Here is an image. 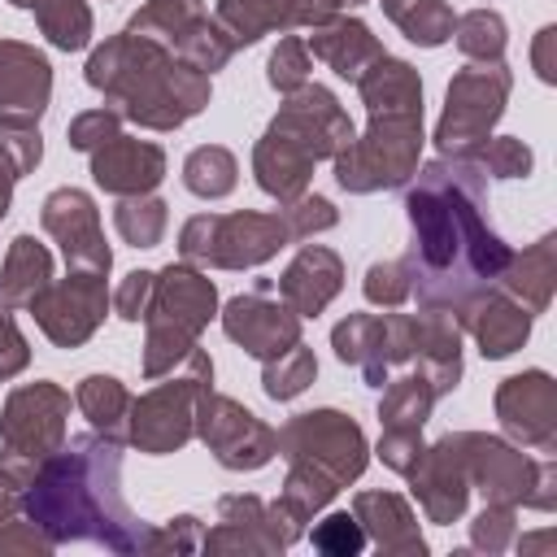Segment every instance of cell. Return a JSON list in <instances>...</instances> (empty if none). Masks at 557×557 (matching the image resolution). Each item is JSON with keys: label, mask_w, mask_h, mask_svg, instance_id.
<instances>
[{"label": "cell", "mask_w": 557, "mask_h": 557, "mask_svg": "<svg viewBox=\"0 0 557 557\" xmlns=\"http://www.w3.org/2000/svg\"><path fill=\"white\" fill-rule=\"evenodd\" d=\"M531 65L540 83H557V26H540L531 44Z\"/></svg>", "instance_id": "53"}, {"label": "cell", "mask_w": 557, "mask_h": 557, "mask_svg": "<svg viewBox=\"0 0 557 557\" xmlns=\"http://www.w3.org/2000/svg\"><path fill=\"white\" fill-rule=\"evenodd\" d=\"M235 183H239V161H235L231 148H222V144H200V148L187 152V161H183V187H187L191 196H200V200H222V196L235 191Z\"/></svg>", "instance_id": "36"}, {"label": "cell", "mask_w": 557, "mask_h": 557, "mask_svg": "<svg viewBox=\"0 0 557 557\" xmlns=\"http://www.w3.org/2000/svg\"><path fill=\"white\" fill-rule=\"evenodd\" d=\"M422 448H426V440H422V431H413V426H383V435H379V444H374L379 461H383L387 470H396V474H409L413 461L422 457Z\"/></svg>", "instance_id": "49"}, {"label": "cell", "mask_w": 557, "mask_h": 557, "mask_svg": "<svg viewBox=\"0 0 557 557\" xmlns=\"http://www.w3.org/2000/svg\"><path fill=\"white\" fill-rule=\"evenodd\" d=\"M409 213V292L422 309L461 318L483 292H492L513 248L487 222V178L474 161L435 157L413 170L405 191Z\"/></svg>", "instance_id": "1"}, {"label": "cell", "mask_w": 557, "mask_h": 557, "mask_svg": "<svg viewBox=\"0 0 557 557\" xmlns=\"http://www.w3.org/2000/svg\"><path fill=\"white\" fill-rule=\"evenodd\" d=\"M339 13H344V0H218L213 9L222 30L235 39V48H248L274 30L322 26Z\"/></svg>", "instance_id": "22"}, {"label": "cell", "mask_w": 557, "mask_h": 557, "mask_svg": "<svg viewBox=\"0 0 557 557\" xmlns=\"http://www.w3.org/2000/svg\"><path fill=\"white\" fill-rule=\"evenodd\" d=\"M265 131L278 135V139H287L313 165L318 161H335L348 148V139L357 135L352 131V117L344 113V104L335 100V91L322 87V83H305L300 91L283 96V104H278V113L270 117Z\"/></svg>", "instance_id": "15"}, {"label": "cell", "mask_w": 557, "mask_h": 557, "mask_svg": "<svg viewBox=\"0 0 557 557\" xmlns=\"http://www.w3.org/2000/svg\"><path fill=\"white\" fill-rule=\"evenodd\" d=\"M200 540H205L200 518H196V513H178V518H170V522H152L144 553H148V557H165V553H200Z\"/></svg>", "instance_id": "46"}, {"label": "cell", "mask_w": 557, "mask_h": 557, "mask_svg": "<svg viewBox=\"0 0 557 557\" xmlns=\"http://www.w3.org/2000/svg\"><path fill=\"white\" fill-rule=\"evenodd\" d=\"M109 274H91V270H70L65 278H52L30 305L26 313L35 318V326L57 344V348H83L104 313H109Z\"/></svg>", "instance_id": "14"}, {"label": "cell", "mask_w": 557, "mask_h": 557, "mask_svg": "<svg viewBox=\"0 0 557 557\" xmlns=\"http://www.w3.org/2000/svg\"><path fill=\"white\" fill-rule=\"evenodd\" d=\"M409 313H348L331 326V348L344 366H357L370 387H383L396 366H409Z\"/></svg>", "instance_id": "17"}, {"label": "cell", "mask_w": 557, "mask_h": 557, "mask_svg": "<svg viewBox=\"0 0 557 557\" xmlns=\"http://www.w3.org/2000/svg\"><path fill=\"white\" fill-rule=\"evenodd\" d=\"M553 544H557V531H548V527H544V531H531V535H522V540L513 535V548H518V553H548Z\"/></svg>", "instance_id": "57"}, {"label": "cell", "mask_w": 557, "mask_h": 557, "mask_svg": "<svg viewBox=\"0 0 557 557\" xmlns=\"http://www.w3.org/2000/svg\"><path fill=\"white\" fill-rule=\"evenodd\" d=\"M70 392L52 379H35L9 392L0 409V466L13 470L22 483L65 444Z\"/></svg>", "instance_id": "9"}, {"label": "cell", "mask_w": 557, "mask_h": 557, "mask_svg": "<svg viewBox=\"0 0 557 557\" xmlns=\"http://www.w3.org/2000/svg\"><path fill=\"white\" fill-rule=\"evenodd\" d=\"M261 366H265L261 370V392L270 400H296L318 379V357H313V348L305 339L292 344L287 352H278L274 361H261Z\"/></svg>", "instance_id": "40"}, {"label": "cell", "mask_w": 557, "mask_h": 557, "mask_svg": "<svg viewBox=\"0 0 557 557\" xmlns=\"http://www.w3.org/2000/svg\"><path fill=\"white\" fill-rule=\"evenodd\" d=\"M287 226L278 213H257V209H239V213H196L183 222L178 231V257L191 265H209V270H252L265 265L270 257H278V248H287Z\"/></svg>", "instance_id": "8"}, {"label": "cell", "mask_w": 557, "mask_h": 557, "mask_svg": "<svg viewBox=\"0 0 557 557\" xmlns=\"http://www.w3.org/2000/svg\"><path fill=\"white\" fill-rule=\"evenodd\" d=\"M409 318V361L418 366V374H426L435 396H448L461 383V322L440 309H422Z\"/></svg>", "instance_id": "26"}, {"label": "cell", "mask_w": 557, "mask_h": 557, "mask_svg": "<svg viewBox=\"0 0 557 557\" xmlns=\"http://www.w3.org/2000/svg\"><path fill=\"white\" fill-rule=\"evenodd\" d=\"M352 518L361 522L366 544H374L392 557H422L426 553L422 527H418V518H413V509L400 492H383V487L357 492L352 496Z\"/></svg>", "instance_id": "27"}, {"label": "cell", "mask_w": 557, "mask_h": 557, "mask_svg": "<svg viewBox=\"0 0 557 557\" xmlns=\"http://www.w3.org/2000/svg\"><path fill=\"white\" fill-rule=\"evenodd\" d=\"M113 135H122V113L109 109V104L87 109V113L70 117V126H65V144L78 148V152H96V148L109 144Z\"/></svg>", "instance_id": "47"}, {"label": "cell", "mask_w": 557, "mask_h": 557, "mask_svg": "<svg viewBox=\"0 0 557 557\" xmlns=\"http://www.w3.org/2000/svg\"><path fill=\"white\" fill-rule=\"evenodd\" d=\"M274 453L287 461V479L278 492V505L305 527L313 522L335 492L357 483L370 466V444L357 418L339 409H309L287 418L274 431Z\"/></svg>", "instance_id": "4"}, {"label": "cell", "mask_w": 557, "mask_h": 557, "mask_svg": "<svg viewBox=\"0 0 557 557\" xmlns=\"http://www.w3.org/2000/svg\"><path fill=\"white\" fill-rule=\"evenodd\" d=\"M196 435L222 470H261L274 461V426H265L239 400L205 387L196 400Z\"/></svg>", "instance_id": "13"}, {"label": "cell", "mask_w": 557, "mask_h": 557, "mask_svg": "<svg viewBox=\"0 0 557 557\" xmlns=\"http://www.w3.org/2000/svg\"><path fill=\"white\" fill-rule=\"evenodd\" d=\"M305 48L318 57V61H326L339 78H348V83H357L379 57H383V44H379V35L361 22V17H331V22H322V26H309V35H305Z\"/></svg>", "instance_id": "29"}, {"label": "cell", "mask_w": 557, "mask_h": 557, "mask_svg": "<svg viewBox=\"0 0 557 557\" xmlns=\"http://www.w3.org/2000/svg\"><path fill=\"white\" fill-rule=\"evenodd\" d=\"M352 4H366V0H344V9H352Z\"/></svg>", "instance_id": "58"}, {"label": "cell", "mask_w": 557, "mask_h": 557, "mask_svg": "<svg viewBox=\"0 0 557 557\" xmlns=\"http://www.w3.org/2000/svg\"><path fill=\"white\" fill-rule=\"evenodd\" d=\"M453 39H457L461 57H470V61H500L505 44H509V26L496 9H470L453 22Z\"/></svg>", "instance_id": "39"}, {"label": "cell", "mask_w": 557, "mask_h": 557, "mask_svg": "<svg viewBox=\"0 0 557 557\" xmlns=\"http://www.w3.org/2000/svg\"><path fill=\"white\" fill-rule=\"evenodd\" d=\"M309 70H313V57H309L305 39H300V35H283L278 48H274L270 61H265V83H270L278 96H292V91H300V87L309 83Z\"/></svg>", "instance_id": "42"}, {"label": "cell", "mask_w": 557, "mask_h": 557, "mask_svg": "<svg viewBox=\"0 0 557 557\" xmlns=\"http://www.w3.org/2000/svg\"><path fill=\"white\" fill-rule=\"evenodd\" d=\"M22 487H26V483H22L13 470L0 466V527L22 513Z\"/></svg>", "instance_id": "56"}, {"label": "cell", "mask_w": 557, "mask_h": 557, "mask_svg": "<svg viewBox=\"0 0 557 557\" xmlns=\"http://www.w3.org/2000/svg\"><path fill=\"white\" fill-rule=\"evenodd\" d=\"M52 283V252L35 235H13L0 265V305L26 309Z\"/></svg>", "instance_id": "32"}, {"label": "cell", "mask_w": 557, "mask_h": 557, "mask_svg": "<svg viewBox=\"0 0 557 557\" xmlns=\"http://www.w3.org/2000/svg\"><path fill=\"white\" fill-rule=\"evenodd\" d=\"M496 422L500 431L531 453L557 448V383L548 370H522L509 374L496 387Z\"/></svg>", "instance_id": "19"}, {"label": "cell", "mask_w": 557, "mask_h": 557, "mask_svg": "<svg viewBox=\"0 0 557 557\" xmlns=\"http://www.w3.org/2000/svg\"><path fill=\"white\" fill-rule=\"evenodd\" d=\"M466 161H474L483 178H527L535 170V152L518 135H487Z\"/></svg>", "instance_id": "41"}, {"label": "cell", "mask_w": 557, "mask_h": 557, "mask_svg": "<svg viewBox=\"0 0 557 557\" xmlns=\"http://www.w3.org/2000/svg\"><path fill=\"white\" fill-rule=\"evenodd\" d=\"M509 91H513V74L505 61H470L453 74L448 91H444V113L435 122V148L440 157H470L487 135L492 126L505 117V104H509Z\"/></svg>", "instance_id": "10"}, {"label": "cell", "mask_w": 557, "mask_h": 557, "mask_svg": "<svg viewBox=\"0 0 557 557\" xmlns=\"http://www.w3.org/2000/svg\"><path fill=\"white\" fill-rule=\"evenodd\" d=\"M87 157H91L96 187H104L109 196H144V191H157V183L165 178V148L152 139L113 135Z\"/></svg>", "instance_id": "24"}, {"label": "cell", "mask_w": 557, "mask_h": 557, "mask_svg": "<svg viewBox=\"0 0 557 557\" xmlns=\"http://www.w3.org/2000/svg\"><path fill=\"white\" fill-rule=\"evenodd\" d=\"M218 318V287L213 278L191 261H170L157 270L152 305L144 313V379H165L183 366V357L200 344V331Z\"/></svg>", "instance_id": "5"}, {"label": "cell", "mask_w": 557, "mask_h": 557, "mask_svg": "<svg viewBox=\"0 0 557 557\" xmlns=\"http://www.w3.org/2000/svg\"><path fill=\"white\" fill-rule=\"evenodd\" d=\"M52 100V65L35 44L0 39V122H39Z\"/></svg>", "instance_id": "23"}, {"label": "cell", "mask_w": 557, "mask_h": 557, "mask_svg": "<svg viewBox=\"0 0 557 557\" xmlns=\"http://www.w3.org/2000/svg\"><path fill=\"white\" fill-rule=\"evenodd\" d=\"M39 226L52 235V244L65 257V270H91L109 274L113 252L100 231V209L83 187H57L39 205Z\"/></svg>", "instance_id": "18"}, {"label": "cell", "mask_w": 557, "mask_h": 557, "mask_svg": "<svg viewBox=\"0 0 557 557\" xmlns=\"http://www.w3.org/2000/svg\"><path fill=\"white\" fill-rule=\"evenodd\" d=\"M26 366H30V344H26V335L17 331L9 305H0V383H4V379H17Z\"/></svg>", "instance_id": "52"}, {"label": "cell", "mask_w": 557, "mask_h": 557, "mask_svg": "<svg viewBox=\"0 0 557 557\" xmlns=\"http://www.w3.org/2000/svg\"><path fill=\"white\" fill-rule=\"evenodd\" d=\"M13 9L35 13L44 39L61 52H78L91 44V9L87 0H9Z\"/></svg>", "instance_id": "34"}, {"label": "cell", "mask_w": 557, "mask_h": 557, "mask_svg": "<svg viewBox=\"0 0 557 557\" xmlns=\"http://www.w3.org/2000/svg\"><path fill=\"white\" fill-rule=\"evenodd\" d=\"M457 322L474 335V344H479V352H483L487 361H500V357L518 352V348L531 339L535 313H527L513 296H505L500 287H492V292H483Z\"/></svg>", "instance_id": "28"}, {"label": "cell", "mask_w": 557, "mask_h": 557, "mask_svg": "<svg viewBox=\"0 0 557 557\" xmlns=\"http://www.w3.org/2000/svg\"><path fill=\"white\" fill-rule=\"evenodd\" d=\"M527 509H540V513H548V509H557V466L544 457L540 461V474H535V492H531V505Z\"/></svg>", "instance_id": "54"}, {"label": "cell", "mask_w": 557, "mask_h": 557, "mask_svg": "<svg viewBox=\"0 0 557 557\" xmlns=\"http://www.w3.org/2000/svg\"><path fill=\"white\" fill-rule=\"evenodd\" d=\"M152 287H157V270H131L113 292V313L122 322H144L152 305Z\"/></svg>", "instance_id": "50"}, {"label": "cell", "mask_w": 557, "mask_h": 557, "mask_svg": "<svg viewBox=\"0 0 557 557\" xmlns=\"http://www.w3.org/2000/svg\"><path fill=\"white\" fill-rule=\"evenodd\" d=\"M17 178H22V165H17V157L9 152V144L0 139V222H4L9 205H13V187H17Z\"/></svg>", "instance_id": "55"}, {"label": "cell", "mask_w": 557, "mask_h": 557, "mask_svg": "<svg viewBox=\"0 0 557 557\" xmlns=\"http://www.w3.org/2000/svg\"><path fill=\"white\" fill-rule=\"evenodd\" d=\"M205 387H213V361L196 344L183 357V370L178 374H165V383H157L139 400H131L126 444H135L148 457L178 453L196 435V400H200Z\"/></svg>", "instance_id": "7"}, {"label": "cell", "mask_w": 557, "mask_h": 557, "mask_svg": "<svg viewBox=\"0 0 557 557\" xmlns=\"http://www.w3.org/2000/svg\"><path fill=\"white\" fill-rule=\"evenodd\" d=\"M113 226L122 235V244L131 248H157L165 226H170V205L152 191L144 196H117V209H113Z\"/></svg>", "instance_id": "38"}, {"label": "cell", "mask_w": 557, "mask_h": 557, "mask_svg": "<svg viewBox=\"0 0 557 557\" xmlns=\"http://www.w3.org/2000/svg\"><path fill=\"white\" fill-rule=\"evenodd\" d=\"M387 22L418 48H440L453 39V9L444 0H379Z\"/></svg>", "instance_id": "35"}, {"label": "cell", "mask_w": 557, "mask_h": 557, "mask_svg": "<svg viewBox=\"0 0 557 557\" xmlns=\"http://www.w3.org/2000/svg\"><path fill=\"white\" fill-rule=\"evenodd\" d=\"M405 479H409V492L422 505L426 522L453 527L470 505V479H466V461H461V448H457V431L426 444Z\"/></svg>", "instance_id": "21"}, {"label": "cell", "mask_w": 557, "mask_h": 557, "mask_svg": "<svg viewBox=\"0 0 557 557\" xmlns=\"http://www.w3.org/2000/svg\"><path fill=\"white\" fill-rule=\"evenodd\" d=\"M126 35L161 44L178 61L205 70L209 78L235 57V39L222 30L213 13H205V0H148L126 22Z\"/></svg>", "instance_id": "11"}, {"label": "cell", "mask_w": 557, "mask_h": 557, "mask_svg": "<svg viewBox=\"0 0 557 557\" xmlns=\"http://www.w3.org/2000/svg\"><path fill=\"white\" fill-rule=\"evenodd\" d=\"M513 535H518V509L513 505H483L470 522V548H479L487 557L513 548Z\"/></svg>", "instance_id": "44"}, {"label": "cell", "mask_w": 557, "mask_h": 557, "mask_svg": "<svg viewBox=\"0 0 557 557\" xmlns=\"http://www.w3.org/2000/svg\"><path fill=\"white\" fill-rule=\"evenodd\" d=\"M309 540H313V548L326 553V557H357V553L366 548V531H361V522H357L348 509L326 513V518L309 531Z\"/></svg>", "instance_id": "45"}, {"label": "cell", "mask_w": 557, "mask_h": 557, "mask_svg": "<svg viewBox=\"0 0 557 557\" xmlns=\"http://www.w3.org/2000/svg\"><path fill=\"white\" fill-rule=\"evenodd\" d=\"M131 400H135V396H131L126 383L113 379V374H87V379L78 383V392H74V405H78V413L91 422V431H100V435H109V440H117V444H126Z\"/></svg>", "instance_id": "33"}, {"label": "cell", "mask_w": 557, "mask_h": 557, "mask_svg": "<svg viewBox=\"0 0 557 557\" xmlns=\"http://www.w3.org/2000/svg\"><path fill=\"white\" fill-rule=\"evenodd\" d=\"M278 218H283V226H287V239L292 244H305V239H313V235H322V231H331L335 222H339V209L326 200V196H296V200H287L283 209H278Z\"/></svg>", "instance_id": "43"}, {"label": "cell", "mask_w": 557, "mask_h": 557, "mask_svg": "<svg viewBox=\"0 0 557 557\" xmlns=\"http://www.w3.org/2000/svg\"><path fill=\"white\" fill-rule=\"evenodd\" d=\"M422 113H370L366 131L335 157V183L352 196L405 187L422 161Z\"/></svg>", "instance_id": "6"}, {"label": "cell", "mask_w": 557, "mask_h": 557, "mask_svg": "<svg viewBox=\"0 0 557 557\" xmlns=\"http://www.w3.org/2000/svg\"><path fill=\"white\" fill-rule=\"evenodd\" d=\"M270 292L265 287H252L244 296H231L222 305V313H218L226 339L239 344L257 361H274L278 352H287L292 344H300V322H305L283 300H270Z\"/></svg>", "instance_id": "20"}, {"label": "cell", "mask_w": 557, "mask_h": 557, "mask_svg": "<svg viewBox=\"0 0 557 557\" xmlns=\"http://www.w3.org/2000/svg\"><path fill=\"white\" fill-rule=\"evenodd\" d=\"M361 292H366V300L379 305V309H400V305L413 296V292H409V270H405V261H374V265L366 270Z\"/></svg>", "instance_id": "48"}, {"label": "cell", "mask_w": 557, "mask_h": 557, "mask_svg": "<svg viewBox=\"0 0 557 557\" xmlns=\"http://www.w3.org/2000/svg\"><path fill=\"white\" fill-rule=\"evenodd\" d=\"M457 448L466 461L470 492L483 496V505H531L540 461L527 457L513 440L483 435V431H457Z\"/></svg>", "instance_id": "16"}, {"label": "cell", "mask_w": 557, "mask_h": 557, "mask_svg": "<svg viewBox=\"0 0 557 557\" xmlns=\"http://www.w3.org/2000/svg\"><path fill=\"white\" fill-rule=\"evenodd\" d=\"M57 544L22 513V518H9L0 527V557H48Z\"/></svg>", "instance_id": "51"}, {"label": "cell", "mask_w": 557, "mask_h": 557, "mask_svg": "<svg viewBox=\"0 0 557 557\" xmlns=\"http://www.w3.org/2000/svg\"><path fill=\"white\" fill-rule=\"evenodd\" d=\"M87 87H96L117 113L144 131H178L196 113H205L213 83L205 70L178 61L152 39L109 35L87 57Z\"/></svg>", "instance_id": "3"}, {"label": "cell", "mask_w": 557, "mask_h": 557, "mask_svg": "<svg viewBox=\"0 0 557 557\" xmlns=\"http://www.w3.org/2000/svg\"><path fill=\"white\" fill-rule=\"evenodd\" d=\"M300 535H305V527L278 500H261L252 492H231L218 500V522L205 531L200 553H222V557L287 553Z\"/></svg>", "instance_id": "12"}, {"label": "cell", "mask_w": 557, "mask_h": 557, "mask_svg": "<svg viewBox=\"0 0 557 557\" xmlns=\"http://www.w3.org/2000/svg\"><path fill=\"white\" fill-rule=\"evenodd\" d=\"M344 287V261L326 244H305L278 274V300L296 318H318Z\"/></svg>", "instance_id": "25"}, {"label": "cell", "mask_w": 557, "mask_h": 557, "mask_svg": "<svg viewBox=\"0 0 557 557\" xmlns=\"http://www.w3.org/2000/svg\"><path fill=\"white\" fill-rule=\"evenodd\" d=\"M366 113H422V78L409 61L400 57H379L361 78H357Z\"/></svg>", "instance_id": "31"}, {"label": "cell", "mask_w": 557, "mask_h": 557, "mask_svg": "<svg viewBox=\"0 0 557 557\" xmlns=\"http://www.w3.org/2000/svg\"><path fill=\"white\" fill-rule=\"evenodd\" d=\"M553 283H557V235H540L531 248L509 257L496 287L513 296L527 313H544L553 300Z\"/></svg>", "instance_id": "30"}, {"label": "cell", "mask_w": 557, "mask_h": 557, "mask_svg": "<svg viewBox=\"0 0 557 557\" xmlns=\"http://www.w3.org/2000/svg\"><path fill=\"white\" fill-rule=\"evenodd\" d=\"M383 400H379V422L383 426H413V431H422V422L431 418V409H435V387L426 383V374H418V370H409V374H400V379H387L383 387Z\"/></svg>", "instance_id": "37"}, {"label": "cell", "mask_w": 557, "mask_h": 557, "mask_svg": "<svg viewBox=\"0 0 557 557\" xmlns=\"http://www.w3.org/2000/svg\"><path fill=\"white\" fill-rule=\"evenodd\" d=\"M22 513L61 544H100L109 553H144L152 522L135 518L122 496V444L83 431L30 474L22 487Z\"/></svg>", "instance_id": "2"}]
</instances>
